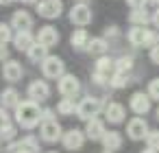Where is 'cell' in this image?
Wrapping results in <instances>:
<instances>
[{
	"instance_id": "cell-13",
	"label": "cell",
	"mask_w": 159,
	"mask_h": 153,
	"mask_svg": "<svg viewBox=\"0 0 159 153\" xmlns=\"http://www.w3.org/2000/svg\"><path fill=\"white\" fill-rule=\"evenodd\" d=\"M2 77H5V81H9V83H18V81L24 77L22 64L16 61V59H7L5 66H2Z\"/></svg>"
},
{
	"instance_id": "cell-21",
	"label": "cell",
	"mask_w": 159,
	"mask_h": 153,
	"mask_svg": "<svg viewBox=\"0 0 159 153\" xmlns=\"http://www.w3.org/2000/svg\"><path fill=\"white\" fill-rule=\"evenodd\" d=\"M107 48H109V44H107V40H105V37H92V40L87 42V46H85V50H87V53L98 55V57H102V55L107 53Z\"/></svg>"
},
{
	"instance_id": "cell-34",
	"label": "cell",
	"mask_w": 159,
	"mask_h": 153,
	"mask_svg": "<svg viewBox=\"0 0 159 153\" xmlns=\"http://www.w3.org/2000/svg\"><path fill=\"white\" fill-rule=\"evenodd\" d=\"M48 120H55V109L52 107H46L39 114V122H48Z\"/></svg>"
},
{
	"instance_id": "cell-37",
	"label": "cell",
	"mask_w": 159,
	"mask_h": 153,
	"mask_svg": "<svg viewBox=\"0 0 159 153\" xmlns=\"http://www.w3.org/2000/svg\"><path fill=\"white\" fill-rule=\"evenodd\" d=\"M7 59H9V48H7V46H2V44H0V61H2V64H5Z\"/></svg>"
},
{
	"instance_id": "cell-36",
	"label": "cell",
	"mask_w": 159,
	"mask_h": 153,
	"mask_svg": "<svg viewBox=\"0 0 159 153\" xmlns=\"http://www.w3.org/2000/svg\"><path fill=\"white\" fill-rule=\"evenodd\" d=\"M150 61H152V64H157V66H159V44H157V46H152V48H150Z\"/></svg>"
},
{
	"instance_id": "cell-22",
	"label": "cell",
	"mask_w": 159,
	"mask_h": 153,
	"mask_svg": "<svg viewBox=\"0 0 159 153\" xmlns=\"http://www.w3.org/2000/svg\"><path fill=\"white\" fill-rule=\"evenodd\" d=\"M94 72H98V74H102V77H111V74H113V59L107 57V55L98 57V59H96V70H94Z\"/></svg>"
},
{
	"instance_id": "cell-47",
	"label": "cell",
	"mask_w": 159,
	"mask_h": 153,
	"mask_svg": "<svg viewBox=\"0 0 159 153\" xmlns=\"http://www.w3.org/2000/svg\"><path fill=\"white\" fill-rule=\"evenodd\" d=\"M76 2H85V0H76Z\"/></svg>"
},
{
	"instance_id": "cell-40",
	"label": "cell",
	"mask_w": 159,
	"mask_h": 153,
	"mask_svg": "<svg viewBox=\"0 0 159 153\" xmlns=\"http://www.w3.org/2000/svg\"><path fill=\"white\" fill-rule=\"evenodd\" d=\"M150 22H152V24L159 29V7H157V9H155V13L150 16Z\"/></svg>"
},
{
	"instance_id": "cell-31",
	"label": "cell",
	"mask_w": 159,
	"mask_h": 153,
	"mask_svg": "<svg viewBox=\"0 0 159 153\" xmlns=\"http://www.w3.org/2000/svg\"><path fill=\"white\" fill-rule=\"evenodd\" d=\"M11 40H13V31H11V26L5 24V22H0V44L7 46Z\"/></svg>"
},
{
	"instance_id": "cell-14",
	"label": "cell",
	"mask_w": 159,
	"mask_h": 153,
	"mask_svg": "<svg viewBox=\"0 0 159 153\" xmlns=\"http://www.w3.org/2000/svg\"><path fill=\"white\" fill-rule=\"evenodd\" d=\"M129 107H131L137 116L148 114V112H150V98H148V94H144V92H133L131 98H129Z\"/></svg>"
},
{
	"instance_id": "cell-9",
	"label": "cell",
	"mask_w": 159,
	"mask_h": 153,
	"mask_svg": "<svg viewBox=\"0 0 159 153\" xmlns=\"http://www.w3.org/2000/svg\"><path fill=\"white\" fill-rule=\"evenodd\" d=\"M148 131L150 129H148V122L144 118H131L126 122V136L131 140H144L148 136Z\"/></svg>"
},
{
	"instance_id": "cell-5",
	"label": "cell",
	"mask_w": 159,
	"mask_h": 153,
	"mask_svg": "<svg viewBox=\"0 0 159 153\" xmlns=\"http://www.w3.org/2000/svg\"><path fill=\"white\" fill-rule=\"evenodd\" d=\"M57 90H59V94L63 96V98H76L79 94H81V81L74 77V74H63L61 79H59V83H57Z\"/></svg>"
},
{
	"instance_id": "cell-33",
	"label": "cell",
	"mask_w": 159,
	"mask_h": 153,
	"mask_svg": "<svg viewBox=\"0 0 159 153\" xmlns=\"http://www.w3.org/2000/svg\"><path fill=\"white\" fill-rule=\"evenodd\" d=\"M148 98L159 101V77H157V79H152V81L148 83Z\"/></svg>"
},
{
	"instance_id": "cell-6",
	"label": "cell",
	"mask_w": 159,
	"mask_h": 153,
	"mask_svg": "<svg viewBox=\"0 0 159 153\" xmlns=\"http://www.w3.org/2000/svg\"><path fill=\"white\" fill-rule=\"evenodd\" d=\"M92 9L85 5V2H76L72 9H70V22L72 24H76L79 29H83V26H87L89 22H92Z\"/></svg>"
},
{
	"instance_id": "cell-38",
	"label": "cell",
	"mask_w": 159,
	"mask_h": 153,
	"mask_svg": "<svg viewBox=\"0 0 159 153\" xmlns=\"http://www.w3.org/2000/svg\"><path fill=\"white\" fill-rule=\"evenodd\" d=\"M105 35H107V37H116V35H118V26H107V29H105Z\"/></svg>"
},
{
	"instance_id": "cell-43",
	"label": "cell",
	"mask_w": 159,
	"mask_h": 153,
	"mask_svg": "<svg viewBox=\"0 0 159 153\" xmlns=\"http://www.w3.org/2000/svg\"><path fill=\"white\" fill-rule=\"evenodd\" d=\"M13 0H0V5H11Z\"/></svg>"
},
{
	"instance_id": "cell-45",
	"label": "cell",
	"mask_w": 159,
	"mask_h": 153,
	"mask_svg": "<svg viewBox=\"0 0 159 153\" xmlns=\"http://www.w3.org/2000/svg\"><path fill=\"white\" fill-rule=\"evenodd\" d=\"M142 153H155V151H150V149H146V151H142Z\"/></svg>"
},
{
	"instance_id": "cell-24",
	"label": "cell",
	"mask_w": 159,
	"mask_h": 153,
	"mask_svg": "<svg viewBox=\"0 0 159 153\" xmlns=\"http://www.w3.org/2000/svg\"><path fill=\"white\" fill-rule=\"evenodd\" d=\"M129 20H131L133 26H146L150 22V13L146 9H133L131 16H129Z\"/></svg>"
},
{
	"instance_id": "cell-35",
	"label": "cell",
	"mask_w": 159,
	"mask_h": 153,
	"mask_svg": "<svg viewBox=\"0 0 159 153\" xmlns=\"http://www.w3.org/2000/svg\"><path fill=\"white\" fill-rule=\"evenodd\" d=\"M131 9H146V2L148 0H126Z\"/></svg>"
},
{
	"instance_id": "cell-10",
	"label": "cell",
	"mask_w": 159,
	"mask_h": 153,
	"mask_svg": "<svg viewBox=\"0 0 159 153\" xmlns=\"http://www.w3.org/2000/svg\"><path fill=\"white\" fill-rule=\"evenodd\" d=\"M33 24H35L33 16H31L29 11H24V9H18V11H13V16H11V24H9V26L16 29V31H31Z\"/></svg>"
},
{
	"instance_id": "cell-1",
	"label": "cell",
	"mask_w": 159,
	"mask_h": 153,
	"mask_svg": "<svg viewBox=\"0 0 159 153\" xmlns=\"http://www.w3.org/2000/svg\"><path fill=\"white\" fill-rule=\"evenodd\" d=\"M39 114H42V107L33 101H20L13 107V118L22 129H35L39 125Z\"/></svg>"
},
{
	"instance_id": "cell-15",
	"label": "cell",
	"mask_w": 159,
	"mask_h": 153,
	"mask_svg": "<svg viewBox=\"0 0 159 153\" xmlns=\"http://www.w3.org/2000/svg\"><path fill=\"white\" fill-rule=\"evenodd\" d=\"M61 142H63V146H66L68 151H76V149L83 146L85 133H83L81 129H70V131H66V133L61 136Z\"/></svg>"
},
{
	"instance_id": "cell-3",
	"label": "cell",
	"mask_w": 159,
	"mask_h": 153,
	"mask_svg": "<svg viewBox=\"0 0 159 153\" xmlns=\"http://www.w3.org/2000/svg\"><path fill=\"white\" fill-rule=\"evenodd\" d=\"M102 112V101L98 98V96H85V98H81L79 103H76V116L81 118V120H92V118H96L98 114Z\"/></svg>"
},
{
	"instance_id": "cell-44",
	"label": "cell",
	"mask_w": 159,
	"mask_h": 153,
	"mask_svg": "<svg viewBox=\"0 0 159 153\" xmlns=\"http://www.w3.org/2000/svg\"><path fill=\"white\" fill-rule=\"evenodd\" d=\"M150 2H152V5H157V7H159V0H150Z\"/></svg>"
},
{
	"instance_id": "cell-26",
	"label": "cell",
	"mask_w": 159,
	"mask_h": 153,
	"mask_svg": "<svg viewBox=\"0 0 159 153\" xmlns=\"http://www.w3.org/2000/svg\"><path fill=\"white\" fill-rule=\"evenodd\" d=\"M131 68H133V57H131V55H122V57H118V59L113 61V72H124V74H129Z\"/></svg>"
},
{
	"instance_id": "cell-39",
	"label": "cell",
	"mask_w": 159,
	"mask_h": 153,
	"mask_svg": "<svg viewBox=\"0 0 159 153\" xmlns=\"http://www.w3.org/2000/svg\"><path fill=\"white\" fill-rule=\"evenodd\" d=\"M5 122H9V114H7V109L0 107V125H5Z\"/></svg>"
},
{
	"instance_id": "cell-12",
	"label": "cell",
	"mask_w": 159,
	"mask_h": 153,
	"mask_svg": "<svg viewBox=\"0 0 159 153\" xmlns=\"http://www.w3.org/2000/svg\"><path fill=\"white\" fill-rule=\"evenodd\" d=\"M59 42V31L55 26H42L39 33L35 35V44L44 46V48H52Z\"/></svg>"
},
{
	"instance_id": "cell-23",
	"label": "cell",
	"mask_w": 159,
	"mask_h": 153,
	"mask_svg": "<svg viewBox=\"0 0 159 153\" xmlns=\"http://www.w3.org/2000/svg\"><path fill=\"white\" fill-rule=\"evenodd\" d=\"M87 42H89V37H87V31H85V29H76V31H72V35H70V44H72L74 48L85 50Z\"/></svg>"
},
{
	"instance_id": "cell-27",
	"label": "cell",
	"mask_w": 159,
	"mask_h": 153,
	"mask_svg": "<svg viewBox=\"0 0 159 153\" xmlns=\"http://www.w3.org/2000/svg\"><path fill=\"white\" fill-rule=\"evenodd\" d=\"M18 136V127L9 120L5 125H0V140H5V142H11L13 138Z\"/></svg>"
},
{
	"instance_id": "cell-16",
	"label": "cell",
	"mask_w": 159,
	"mask_h": 153,
	"mask_svg": "<svg viewBox=\"0 0 159 153\" xmlns=\"http://www.w3.org/2000/svg\"><path fill=\"white\" fill-rule=\"evenodd\" d=\"M105 122L102 120H98V118H92V120H87V125H85V138H89L92 142H96V140H102V136H105Z\"/></svg>"
},
{
	"instance_id": "cell-4",
	"label": "cell",
	"mask_w": 159,
	"mask_h": 153,
	"mask_svg": "<svg viewBox=\"0 0 159 153\" xmlns=\"http://www.w3.org/2000/svg\"><path fill=\"white\" fill-rule=\"evenodd\" d=\"M39 66H42V72H44L46 79H61L66 74V64L57 55H48Z\"/></svg>"
},
{
	"instance_id": "cell-18",
	"label": "cell",
	"mask_w": 159,
	"mask_h": 153,
	"mask_svg": "<svg viewBox=\"0 0 159 153\" xmlns=\"http://www.w3.org/2000/svg\"><path fill=\"white\" fill-rule=\"evenodd\" d=\"M124 116H126V109H124L120 103H109V105L105 107V118H107L111 125H120V122L124 120Z\"/></svg>"
},
{
	"instance_id": "cell-11",
	"label": "cell",
	"mask_w": 159,
	"mask_h": 153,
	"mask_svg": "<svg viewBox=\"0 0 159 153\" xmlns=\"http://www.w3.org/2000/svg\"><path fill=\"white\" fill-rule=\"evenodd\" d=\"M39 136H42L44 142H57V140H61L63 129H61V125H59L57 120H48V122H42Z\"/></svg>"
},
{
	"instance_id": "cell-30",
	"label": "cell",
	"mask_w": 159,
	"mask_h": 153,
	"mask_svg": "<svg viewBox=\"0 0 159 153\" xmlns=\"http://www.w3.org/2000/svg\"><path fill=\"white\" fill-rule=\"evenodd\" d=\"M22 149H26V151H31V153H37L39 151V140L35 138V136H24L20 142H18Z\"/></svg>"
},
{
	"instance_id": "cell-20",
	"label": "cell",
	"mask_w": 159,
	"mask_h": 153,
	"mask_svg": "<svg viewBox=\"0 0 159 153\" xmlns=\"http://www.w3.org/2000/svg\"><path fill=\"white\" fill-rule=\"evenodd\" d=\"M20 103V94L16 88H7L0 92V107L2 109H9V107H16Z\"/></svg>"
},
{
	"instance_id": "cell-8",
	"label": "cell",
	"mask_w": 159,
	"mask_h": 153,
	"mask_svg": "<svg viewBox=\"0 0 159 153\" xmlns=\"http://www.w3.org/2000/svg\"><path fill=\"white\" fill-rule=\"evenodd\" d=\"M26 94H29V101H33V103L46 101V98H50V85H48L44 79H35V81L29 83Z\"/></svg>"
},
{
	"instance_id": "cell-7",
	"label": "cell",
	"mask_w": 159,
	"mask_h": 153,
	"mask_svg": "<svg viewBox=\"0 0 159 153\" xmlns=\"http://www.w3.org/2000/svg\"><path fill=\"white\" fill-rule=\"evenodd\" d=\"M63 11V2L61 0H37V13L46 20H55L59 18Z\"/></svg>"
},
{
	"instance_id": "cell-2",
	"label": "cell",
	"mask_w": 159,
	"mask_h": 153,
	"mask_svg": "<svg viewBox=\"0 0 159 153\" xmlns=\"http://www.w3.org/2000/svg\"><path fill=\"white\" fill-rule=\"evenodd\" d=\"M126 37L131 42V46H137V48H142V46L144 48H152V46L159 44V33L150 31L146 26H131Z\"/></svg>"
},
{
	"instance_id": "cell-25",
	"label": "cell",
	"mask_w": 159,
	"mask_h": 153,
	"mask_svg": "<svg viewBox=\"0 0 159 153\" xmlns=\"http://www.w3.org/2000/svg\"><path fill=\"white\" fill-rule=\"evenodd\" d=\"M26 55H29V59H31V61L42 64V61L48 57V48H44V46H39V44H33V46L26 50Z\"/></svg>"
},
{
	"instance_id": "cell-46",
	"label": "cell",
	"mask_w": 159,
	"mask_h": 153,
	"mask_svg": "<svg viewBox=\"0 0 159 153\" xmlns=\"http://www.w3.org/2000/svg\"><path fill=\"white\" fill-rule=\"evenodd\" d=\"M46 153H57V151H46Z\"/></svg>"
},
{
	"instance_id": "cell-17",
	"label": "cell",
	"mask_w": 159,
	"mask_h": 153,
	"mask_svg": "<svg viewBox=\"0 0 159 153\" xmlns=\"http://www.w3.org/2000/svg\"><path fill=\"white\" fill-rule=\"evenodd\" d=\"M11 42H13V46H16L20 53H22V50L26 53V50L35 44V35H33L31 31H18V33L13 35V40H11Z\"/></svg>"
},
{
	"instance_id": "cell-32",
	"label": "cell",
	"mask_w": 159,
	"mask_h": 153,
	"mask_svg": "<svg viewBox=\"0 0 159 153\" xmlns=\"http://www.w3.org/2000/svg\"><path fill=\"white\" fill-rule=\"evenodd\" d=\"M144 140H146V144H148L150 151H159V131H157V129L148 131V136H146Z\"/></svg>"
},
{
	"instance_id": "cell-42",
	"label": "cell",
	"mask_w": 159,
	"mask_h": 153,
	"mask_svg": "<svg viewBox=\"0 0 159 153\" xmlns=\"http://www.w3.org/2000/svg\"><path fill=\"white\" fill-rule=\"evenodd\" d=\"M20 2H24V5H37V0H20Z\"/></svg>"
},
{
	"instance_id": "cell-28",
	"label": "cell",
	"mask_w": 159,
	"mask_h": 153,
	"mask_svg": "<svg viewBox=\"0 0 159 153\" xmlns=\"http://www.w3.org/2000/svg\"><path fill=\"white\" fill-rule=\"evenodd\" d=\"M57 112H59L61 116H72V114L76 112V103H74L72 98H61V101L57 103Z\"/></svg>"
},
{
	"instance_id": "cell-19",
	"label": "cell",
	"mask_w": 159,
	"mask_h": 153,
	"mask_svg": "<svg viewBox=\"0 0 159 153\" xmlns=\"http://www.w3.org/2000/svg\"><path fill=\"white\" fill-rule=\"evenodd\" d=\"M100 142H102V146H105L107 153L118 151V149H122V133L120 131H105V136H102Z\"/></svg>"
},
{
	"instance_id": "cell-41",
	"label": "cell",
	"mask_w": 159,
	"mask_h": 153,
	"mask_svg": "<svg viewBox=\"0 0 159 153\" xmlns=\"http://www.w3.org/2000/svg\"><path fill=\"white\" fill-rule=\"evenodd\" d=\"M13 153H31V151H26V149H22V146H20V144H18V149H16V151H13Z\"/></svg>"
},
{
	"instance_id": "cell-48",
	"label": "cell",
	"mask_w": 159,
	"mask_h": 153,
	"mask_svg": "<svg viewBox=\"0 0 159 153\" xmlns=\"http://www.w3.org/2000/svg\"><path fill=\"white\" fill-rule=\"evenodd\" d=\"M157 118H159V109H157Z\"/></svg>"
},
{
	"instance_id": "cell-29",
	"label": "cell",
	"mask_w": 159,
	"mask_h": 153,
	"mask_svg": "<svg viewBox=\"0 0 159 153\" xmlns=\"http://www.w3.org/2000/svg\"><path fill=\"white\" fill-rule=\"evenodd\" d=\"M129 83H131V77L124 72H113L109 77V85H113V88H126Z\"/></svg>"
}]
</instances>
